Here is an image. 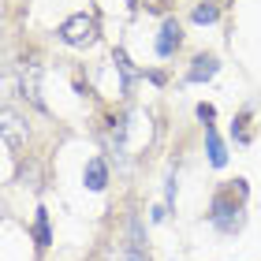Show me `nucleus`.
I'll list each match as a JSON object with an SVG mask.
<instances>
[{"mask_svg":"<svg viewBox=\"0 0 261 261\" xmlns=\"http://www.w3.org/2000/svg\"><path fill=\"white\" fill-rule=\"evenodd\" d=\"M217 75V60L213 56H198L194 67H191V82H201V79H213Z\"/></svg>","mask_w":261,"mask_h":261,"instance_id":"obj_5","label":"nucleus"},{"mask_svg":"<svg viewBox=\"0 0 261 261\" xmlns=\"http://www.w3.org/2000/svg\"><path fill=\"white\" fill-rule=\"evenodd\" d=\"M179 41H183V34H179V22L175 19H168L161 27V38H157V53L161 56H172L175 49H179Z\"/></svg>","mask_w":261,"mask_h":261,"instance_id":"obj_2","label":"nucleus"},{"mask_svg":"<svg viewBox=\"0 0 261 261\" xmlns=\"http://www.w3.org/2000/svg\"><path fill=\"white\" fill-rule=\"evenodd\" d=\"M205 146H209V161L217 164V168H224L228 153H224V146H220V138H217V130H213V127H205Z\"/></svg>","mask_w":261,"mask_h":261,"instance_id":"obj_4","label":"nucleus"},{"mask_svg":"<svg viewBox=\"0 0 261 261\" xmlns=\"http://www.w3.org/2000/svg\"><path fill=\"white\" fill-rule=\"evenodd\" d=\"M130 235H135V239H130V246H127V261H146V254H142V239H138V224L130 220Z\"/></svg>","mask_w":261,"mask_h":261,"instance_id":"obj_7","label":"nucleus"},{"mask_svg":"<svg viewBox=\"0 0 261 261\" xmlns=\"http://www.w3.org/2000/svg\"><path fill=\"white\" fill-rule=\"evenodd\" d=\"M60 34H64L67 45H90L93 38H97V22H93L90 15H75V19H67L60 27Z\"/></svg>","mask_w":261,"mask_h":261,"instance_id":"obj_1","label":"nucleus"},{"mask_svg":"<svg viewBox=\"0 0 261 261\" xmlns=\"http://www.w3.org/2000/svg\"><path fill=\"white\" fill-rule=\"evenodd\" d=\"M105 183H109V168H105L101 157L86 161V187L90 191H105Z\"/></svg>","mask_w":261,"mask_h":261,"instance_id":"obj_3","label":"nucleus"},{"mask_svg":"<svg viewBox=\"0 0 261 261\" xmlns=\"http://www.w3.org/2000/svg\"><path fill=\"white\" fill-rule=\"evenodd\" d=\"M198 116L201 120H213V105H198Z\"/></svg>","mask_w":261,"mask_h":261,"instance_id":"obj_10","label":"nucleus"},{"mask_svg":"<svg viewBox=\"0 0 261 261\" xmlns=\"http://www.w3.org/2000/svg\"><path fill=\"white\" fill-rule=\"evenodd\" d=\"M213 19H217V8L213 4H198L194 8V22H213Z\"/></svg>","mask_w":261,"mask_h":261,"instance_id":"obj_9","label":"nucleus"},{"mask_svg":"<svg viewBox=\"0 0 261 261\" xmlns=\"http://www.w3.org/2000/svg\"><path fill=\"white\" fill-rule=\"evenodd\" d=\"M116 67H120V75H123V86H127V82H130V79H138V71H135V67H130V60H127V56H123V53H116Z\"/></svg>","mask_w":261,"mask_h":261,"instance_id":"obj_8","label":"nucleus"},{"mask_svg":"<svg viewBox=\"0 0 261 261\" xmlns=\"http://www.w3.org/2000/svg\"><path fill=\"white\" fill-rule=\"evenodd\" d=\"M34 235H38V246H49L53 243V235H49V213H38V224H34Z\"/></svg>","mask_w":261,"mask_h":261,"instance_id":"obj_6","label":"nucleus"}]
</instances>
